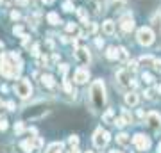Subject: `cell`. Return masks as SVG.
Listing matches in <instances>:
<instances>
[{
  "label": "cell",
  "mask_w": 161,
  "mask_h": 153,
  "mask_svg": "<svg viewBox=\"0 0 161 153\" xmlns=\"http://www.w3.org/2000/svg\"><path fill=\"white\" fill-rule=\"evenodd\" d=\"M14 93H16L20 98H29L31 94H32V85H31V82L27 79H22V80H18L16 85H14Z\"/></svg>",
  "instance_id": "obj_3"
},
{
  "label": "cell",
  "mask_w": 161,
  "mask_h": 153,
  "mask_svg": "<svg viewBox=\"0 0 161 153\" xmlns=\"http://www.w3.org/2000/svg\"><path fill=\"white\" fill-rule=\"evenodd\" d=\"M61 150H63V144L61 142H54V144H50L47 148V153H61Z\"/></svg>",
  "instance_id": "obj_19"
},
{
  "label": "cell",
  "mask_w": 161,
  "mask_h": 153,
  "mask_svg": "<svg viewBox=\"0 0 161 153\" xmlns=\"http://www.w3.org/2000/svg\"><path fill=\"white\" fill-rule=\"evenodd\" d=\"M113 125H116L118 128H122V126L125 125V121H124L122 118H115V119H113Z\"/></svg>",
  "instance_id": "obj_31"
},
{
  "label": "cell",
  "mask_w": 161,
  "mask_h": 153,
  "mask_svg": "<svg viewBox=\"0 0 161 153\" xmlns=\"http://www.w3.org/2000/svg\"><path fill=\"white\" fill-rule=\"evenodd\" d=\"M22 150L25 153H31L32 150H34V142H32V139H27V141L22 142Z\"/></svg>",
  "instance_id": "obj_18"
},
{
  "label": "cell",
  "mask_w": 161,
  "mask_h": 153,
  "mask_svg": "<svg viewBox=\"0 0 161 153\" xmlns=\"http://www.w3.org/2000/svg\"><path fill=\"white\" fill-rule=\"evenodd\" d=\"M106 57H108L109 61H116V59H118V50H116L115 46H108V50H106Z\"/></svg>",
  "instance_id": "obj_14"
},
{
  "label": "cell",
  "mask_w": 161,
  "mask_h": 153,
  "mask_svg": "<svg viewBox=\"0 0 161 153\" xmlns=\"http://www.w3.org/2000/svg\"><path fill=\"white\" fill-rule=\"evenodd\" d=\"M2 48H4V43H2V41H0V52H2Z\"/></svg>",
  "instance_id": "obj_49"
},
{
  "label": "cell",
  "mask_w": 161,
  "mask_h": 153,
  "mask_svg": "<svg viewBox=\"0 0 161 153\" xmlns=\"http://www.w3.org/2000/svg\"><path fill=\"white\" fill-rule=\"evenodd\" d=\"M109 153H122V151H116V150H111Z\"/></svg>",
  "instance_id": "obj_51"
},
{
  "label": "cell",
  "mask_w": 161,
  "mask_h": 153,
  "mask_svg": "<svg viewBox=\"0 0 161 153\" xmlns=\"http://www.w3.org/2000/svg\"><path fill=\"white\" fill-rule=\"evenodd\" d=\"M127 6V2L125 0H113V2H111V9H124V7Z\"/></svg>",
  "instance_id": "obj_21"
},
{
  "label": "cell",
  "mask_w": 161,
  "mask_h": 153,
  "mask_svg": "<svg viewBox=\"0 0 161 153\" xmlns=\"http://www.w3.org/2000/svg\"><path fill=\"white\" fill-rule=\"evenodd\" d=\"M158 153H161V142H159V146H158Z\"/></svg>",
  "instance_id": "obj_50"
},
{
  "label": "cell",
  "mask_w": 161,
  "mask_h": 153,
  "mask_svg": "<svg viewBox=\"0 0 161 153\" xmlns=\"http://www.w3.org/2000/svg\"><path fill=\"white\" fill-rule=\"evenodd\" d=\"M63 87H64V91H66V93H70V94H75V91H74V87H72V84H70V80L64 79Z\"/></svg>",
  "instance_id": "obj_24"
},
{
  "label": "cell",
  "mask_w": 161,
  "mask_h": 153,
  "mask_svg": "<svg viewBox=\"0 0 161 153\" xmlns=\"http://www.w3.org/2000/svg\"><path fill=\"white\" fill-rule=\"evenodd\" d=\"M142 79L145 80V84H152V82H154V77H152L150 73H143L142 75Z\"/></svg>",
  "instance_id": "obj_28"
},
{
  "label": "cell",
  "mask_w": 161,
  "mask_h": 153,
  "mask_svg": "<svg viewBox=\"0 0 161 153\" xmlns=\"http://www.w3.org/2000/svg\"><path fill=\"white\" fill-rule=\"evenodd\" d=\"M52 61H54V63H58V61H59V55H58V54H54V55H52Z\"/></svg>",
  "instance_id": "obj_45"
},
{
  "label": "cell",
  "mask_w": 161,
  "mask_h": 153,
  "mask_svg": "<svg viewBox=\"0 0 161 153\" xmlns=\"http://www.w3.org/2000/svg\"><path fill=\"white\" fill-rule=\"evenodd\" d=\"M84 153H93V151H90V150H88V151H84Z\"/></svg>",
  "instance_id": "obj_52"
},
{
  "label": "cell",
  "mask_w": 161,
  "mask_h": 153,
  "mask_svg": "<svg viewBox=\"0 0 161 153\" xmlns=\"http://www.w3.org/2000/svg\"><path fill=\"white\" fill-rule=\"evenodd\" d=\"M66 153H80V151L77 150V146H75V148H72V150H70V151H66Z\"/></svg>",
  "instance_id": "obj_46"
},
{
  "label": "cell",
  "mask_w": 161,
  "mask_h": 153,
  "mask_svg": "<svg viewBox=\"0 0 161 153\" xmlns=\"http://www.w3.org/2000/svg\"><path fill=\"white\" fill-rule=\"evenodd\" d=\"M13 34H14V36H22L23 34V28L20 27V25H16V27L13 28Z\"/></svg>",
  "instance_id": "obj_37"
},
{
  "label": "cell",
  "mask_w": 161,
  "mask_h": 153,
  "mask_svg": "<svg viewBox=\"0 0 161 153\" xmlns=\"http://www.w3.org/2000/svg\"><path fill=\"white\" fill-rule=\"evenodd\" d=\"M23 130H25L23 123H22V121H18L16 125H14V134H18V135H20V134H23Z\"/></svg>",
  "instance_id": "obj_25"
},
{
  "label": "cell",
  "mask_w": 161,
  "mask_h": 153,
  "mask_svg": "<svg viewBox=\"0 0 161 153\" xmlns=\"http://www.w3.org/2000/svg\"><path fill=\"white\" fill-rule=\"evenodd\" d=\"M154 91L158 93V94H161V84H158V85H156V87H154Z\"/></svg>",
  "instance_id": "obj_44"
},
{
  "label": "cell",
  "mask_w": 161,
  "mask_h": 153,
  "mask_svg": "<svg viewBox=\"0 0 161 153\" xmlns=\"http://www.w3.org/2000/svg\"><path fill=\"white\" fill-rule=\"evenodd\" d=\"M138 118H145V112H143V110H138Z\"/></svg>",
  "instance_id": "obj_48"
},
{
  "label": "cell",
  "mask_w": 161,
  "mask_h": 153,
  "mask_svg": "<svg viewBox=\"0 0 161 153\" xmlns=\"http://www.w3.org/2000/svg\"><path fill=\"white\" fill-rule=\"evenodd\" d=\"M147 123L152 130H159L161 128V116L158 112H149L147 114Z\"/></svg>",
  "instance_id": "obj_7"
},
{
  "label": "cell",
  "mask_w": 161,
  "mask_h": 153,
  "mask_svg": "<svg viewBox=\"0 0 161 153\" xmlns=\"http://www.w3.org/2000/svg\"><path fill=\"white\" fill-rule=\"evenodd\" d=\"M138 94H136V93H134V91H129V93H127L125 94V103L127 105H131V107H134V105H138Z\"/></svg>",
  "instance_id": "obj_12"
},
{
  "label": "cell",
  "mask_w": 161,
  "mask_h": 153,
  "mask_svg": "<svg viewBox=\"0 0 161 153\" xmlns=\"http://www.w3.org/2000/svg\"><path fill=\"white\" fill-rule=\"evenodd\" d=\"M16 4H18V6H27V4H29V0H16Z\"/></svg>",
  "instance_id": "obj_43"
},
{
  "label": "cell",
  "mask_w": 161,
  "mask_h": 153,
  "mask_svg": "<svg viewBox=\"0 0 161 153\" xmlns=\"http://www.w3.org/2000/svg\"><path fill=\"white\" fill-rule=\"evenodd\" d=\"M102 119L106 123H113V119H115V110H113V109H108V110L102 114Z\"/></svg>",
  "instance_id": "obj_17"
},
{
  "label": "cell",
  "mask_w": 161,
  "mask_h": 153,
  "mask_svg": "<svg viewBox=\"0 0 161 153\" xmlns=\"http://www.w3.org/2000/svg\"><path fill=\"white\" fill-rule=\"evenodd\" d=\"M63 9H64V11H66V13L74 11V4H72V2H70V0H68V2H64V4H63Z\"/></svg>",
  "instance_id": "obj_30"
},
{
  "label": "cell",
  "mask_w": 161,
  "mask_h": 153,
  "mask_svg": "<svg viewBox=\"0 0 161 153\" xmlns=\"http://www.w3.org/2000/svg\"><path fill=\"white\" fill-rule=\"evenodd\" d=\"M75 59H77L80 64H88V63H90V61H92V57H90L88 48H77V52H75Z\"/></svg>",
  "instance_id": "obj_9"
},
{
  "label": "cell",
  "mask_w": 161,
  "mask_h": 153,
  "mask_svg": "<svg viewBox=\"0 0 161 153\" xmlns=\"http://www.w3.org/2000/svg\"><path fill=\"white\" fill-rule=\"evenodd\" d=\"M68 144H70L72 148H75L77 144H79V137H77V135H70V139H68Z\"/></svg>",
  "instance_id": "obj_26"
},
{
  "label": "cell",
  "mask_w": 161,
  "mask_h": 153,
  "mask_svg": "<svg viewBox=\"0 0 161 153\" xmlns=\"http://www.w3.org/2000/svg\"><path fill=\"white\" fill-rule=\"evenodd\" d=\"M90 94H92V102L95 109H102V105L106 103V85L100 79L95 80L92 84V89H90Z\"/></svg>",
  "instance_id": "obj_1"
},
{
  "label": "cell",
  "mask_w": 161,
  "mask_h": 153,
  "mask_svg": "<svg viewBox=\"0 0 161 153\" xmlns=\"http://www.w3.org/2000/svg\"><path fill=\"white\" fill-rule=\"evenodd\" d=\"M41 84L45 85V87H54L56 82H54V77H52V75H43V77H41Z\"/></svg>",
  "instance_id": "obj_15"
},
{
  "label": "cell",
  "mask_w": 161,
  "mask_h": 153,
  "mask_svg": "<svg viewBox=\"0 0 161 153\" xmlns=\"http://www.w3.org/2000/svg\"><path fill=\"white\" fill-rule=\"evenodd\" d=\"M0 105H2V102H0Z\"/></svg>",
  "instance_id": "obj_53"
},
{
  "label": "cell",
  "mask_w": 161,
  "mask_h": 153,
  "mask_svg": "<svg viewBox=\"0 0 161 153\" xmlns=\"http://www.w3.org/2000/svg\"><path fill=\"white\" fill-rule=\"evenodd\" d=\"M116 50H118V59H120V61H127V59H129V54H127V50L124 46L116 48Z\"/></svg>",
  "instance_id": "obj_23"
},
{
  "label": "cell",
  "mask_w": 161,
  "mask_h": 153,
  "mask_svg": "<svg viewBox=\"0 0 161 153\" xmlns=\"http://www.w3.org/2000/svg\"><path fill=\"white\" fill-rule=\"evenodd\" d=\"M154 93H156L154 89H149V91H145V96L149 98V100H154Z\"/></svg>",
  "instance_id": "obj_39"
},
{
  "label": "cell",
  "mask_w": 161,
  "mask_h": 153,
  "mask_svg": "<svg viewBox=\"0 0 161 153\" xmlns=\"http://www.w3.org/2000/svg\"><path fill=\"white\" fill-rule=\"evenodd\" d=\"M47 20H48V23H50V25H59V23H61L58 13H48V14H47Z\"/></svg>",
  "instance_id": "obj_16"
},
{
  "label": "cell",
  "mask_w": 161,
  "mask_h": 153,
  "mask_svg": "<svg viewBox=\"0 0 161 153\" xmlns=\"http://www.w3.org/2000/svg\"><path fill=\"white\" fill-rule=\"evenodd\" d=\"M136 39L142 46H149L154 43V30L150 27H142L138 28V34H136Z\"/></svg>",
  "instance_id": "obj_2"
},
{
  "label": "cell",
  "mask_w": 161,
  "mask_h": 153,
  "mask_svg": "<svg viewBox=\"0 0 161 153\" xmlns=\"http://www.w3.org/2000/svg\"><path fill=\"white\" fill-rule=\"evenodd\" d=\"M122 119H124V121H125V125H127V123H131V121H132V118H131V114L127 112L125 109H124V114H122Z\"/></svg>",
  "instance_id": "obj_29"
},
{
  "label": "cell",
  "mask_w": 161,
  "mask_h": 153,
  "mask_svg": "<svg viewBox=\"0 0 161 153\" xmlns=\"http://www.w3.org/2000/svg\"><path fill=\"white\" fill-rule=\"evenodd\" d=\"M120 27L124 32H132L134 30V20H132L131 16H124L120 20Z\"/></svg>",
  "instance_id": "obj_10"
},
{
  "label": "cell",
  "mask_w": 161,
  "mask_h": 153,
  "mask_svg": "<svg viewBox=\"0 0 161 153\" xmlns=\"http://www.w3.org/2000/svg\"><path fill=\"white\" fill-rule=\"evenodd\" d=\"M152 63H154V57H152V55L140 57V64H142V66H152Z\"/></svg>",
  "instance_id": "obj_20"
},
{
  "label": "cell",
  "mask_w": 161,
  "mask_h": 153,
  "mask_svg": "<svg viewBox=\"0 0 161 153\" xmlns=\"http://www.w3.org/2000/svg\"><path fill=\"white\" fill-rule=\"evenodd\" d=\"M75 30H77V25L75 23H72V22L66 23V32H75Z\"/></svg>",
  "instance_id": "obj_32"
},
{
  "label": "cell",
  "mask_w": 161,
  "mask_h": 153,
  "mask_svg": "<svg viewBox=\"0 0 161 153\" xmlns=\"http://www.w3.org/2000/svg\"><path fill=\"white\" fill-rule=\"evenodd\" d=\"M88 79H90V71H88V69H84V68L75 69V75H74L75 84H86Z\"/></svg>",
  "instance_id": "obj_8"
},
{
  "label": "cell",
  "mask_w": 161,
  "mask_h": 153,
  "mask_svg": "<svg viewBox=\"0 0 161 153\" xmlns=\"http://www.w3.org/2000/svg\"><path fill=\"white\" fill-rule=\"evenodd\" d=\"M66 71H68V64H61L59 66V73L63 75V77H66Z\"/></svg>",
  "instance_id": "obj_36"
},
{
  "label": "cell",
  "mask_w": 161,
  "mask_h": 153,
  "mask_svg": "<svg viewBox=\"0 0 161 153\" xmlns=\"http://www.w3.org/2000/svg\"><path fill=\"white\" fill-rule=\"evenodd\" d=\"M97 23H90V25H88V32H90V34H95V32H97Z\"/></svg>",
  "instance_id": "obj_34"
},
{
  "label": "cell",
  "mask_w": 161,
  "mask_h": 153,
  "mask_svg": "<svg viewBox=\"0 0 161 153\" xmlns=\"http://www.w3.org/2000/svg\"><path fill=\"white\" fill-rule=\"evenodd\" d=\"M11 18H13V20H18V18H20V13H18V11H13V13H11Z\"/></svg>",
  "instance_id": "obj_42"
},
{
  "label": "cell",
  "mask_w": 161,
  "mask_h": 153,
  "mask_svg": "<svg viewBox=\"0 0 161 153\" xmlns=\"http://www.w3.org/2000/svg\"><path fill=\"white\" fill-rule=\"evenodd\" d=\"M61 43H64V45H66V43H68V38H66V36H61Z\"/></svg>",
  "instance_id": "obj_47"
},
{
  "label": "cell",
  "mask_w": 161,
  "mask_h": 153,
  "mask_svg": "<svg viewBox=\"0 0 161 153\" xmlns=\"http://www.w3.org/2000/svg\"><path fill=\"white\" fill-rule=\"evenodd\" d=\"M6 107H7V110H14V102H7Z\"/></svg>",
  "instance_id": "obj_41"
},
{
  "label": "cell",
  "mask_w": 161,
  "mask_h": 153,
  "mask_svg": "<svg viewBox=\"0 0 161 153\" xmlns=\"http://www.w3.org/2000/svg\"><path fill=\"white\" fill-rule=\"evenodd\" d=\"M77 14H79L80 22L88 25V13H86V9H84V7H79V9H77Z\"/></svg>",
  "instance_id": "obj_22"
},
{
  "label": "cell",
  "mask_w": 161,
  "mask_h": 153,
  "mask_svg": "<svg viewBox=\"0 0 161 153\" xmlns=\"http://www.w3.org/2000/svg\"><path fill=\"white\" fill-rule=\"evenodd\" d=\"M116 80L124 87H136V82L132 79V71H129V69H118L116 71Z\"/></svg>",
  "instance_id": "obj_4"
},
{
  "label": "cell",
  "mask_w": 161,
  "mask_h": 153,
  "mask_svg": "<svg viewBox=\"0 0 161 153\" xmlns=\"http://www.w3.org/2000/svg\"><path fill=\"white\" fill-rule=\"evenodd\" d=\"M111 139V134L108 130H102V128H98L95 134H93V144L97 148H106L108 146V142Z\"/></svg>",
  "instance_id": "obj_5"
},
{
  "label": "cell",
  "mask_w": 161,
  "mask_h": 153,
  "mask_svg": "<svg viewBox=\"0 0 161 153\" xmlns=\"http://www.w3.org/2000/svg\"><path fill=\"white\" fill-rule=\"evenodd\" d=\"M152 68L156 71H161V59H154V63H152Z\"/></svg>",
  "instance_id": "obj_33"
},
{
  "label": "cell",
  "mask_w": 161,
  "mask_h": 153,
  "mask_svg": "<svg viewBox=\"0 0 161 153\" xmlns=\"http://www.w3.org/2000/svg\"><path fill=\"white\" fill-rule=\"evenodd\" d=\"M127 69H129V71H136V69H138V63H136V61H129V63H127Z\"/></svg>",
  "instance_id": "obj_27"
},
{
  "label": "cell",
  "mask_w": 161,
  "mask_h": 153,
  "mask_svg": "<svg viewBox=\"0 0 161 153\" xmlns=\"http://www.w3.org/2000/svg\"><path fill=\"white\" fill-rule=\"evenodd\" d=\"M115 27H116V23L113 22V20H106V22L102 23L104 34H106V36H113V34H115Z\"/></svg>",
  "instance_id": "obj_11"
},
{
  "label": "cell",
  "mask_w": 161,
  "mask_h": 153,
  "mask_svg": "<svg viewBox=\"0 0 161 153\" xmlns=\"http://www.w3.org/2000/svg\"><path fill=\"white\" fill-rule=\"evenodd\" d=\"M95 45H97L98 48H102V46H104V41L100 39V38H95Z\"/></svg>",
  "instance_id": "obj_40"
},
{
  "label": "cell",
  "mask_w": 161,
  "mask_h": 153,
  "mask_svg": "<svg viewBox=\"0 0 161 153\" xmlns=\"http://www.w3.org/2000/svg\"><path fill=\"white\" fill-rule=\"evenodd\" d=\"M0 130L2 132L7 130V119L6 118H0Z\"/></svg>",
  "instance_id": "obj_35"
},
{
  "label": "cell",
  "mask_w": 161,
  "mask_h": 153,
  "mask_svg": "<svg viewBox=\"0 0 161 153\" xmlns=\"http://www.w3.org/2000/svg\"><path fill=\"white\" fill-rule=\"evenodd\" d=\"M132 144L138 148L140 151H147L150 148V139L147 135H142V134H136L132 137Z\"/></svg>",
  "instance_id": "obj_6"
},
{
  "label": "cell",
  "mask_w": 161,
  "mask_h": 153,
  "mask_svg": "<svg viewBox=\"0 0 161 153\" xmlns=\"http://www.w3.org/2000/svg\"><path fill=\"white\" fill-rule=\"evenodd\" d=\"M31 54H32L34 57H38V55H40V45H38V43H36V45L32 46V52H31Z\"/></svg>",
  "instance_id": "obj_38"
},
{
  "label": "cell",
  "mask_w": 161,
  "mask_h": 153,
  "mask_svg": "<svg viewBox=\"0 0 161 153\" xmlns=\"http://www.w3.org/2000/svg\"><path fill=\"white\" fill-rule=\"evenodd\" d=\"M116 142H118L120 146H129V144H131V137L127 135L125 132H122V134L116 135Z\"/></svg>",
  "instance_id": "obj_13"
}]
</instances>
